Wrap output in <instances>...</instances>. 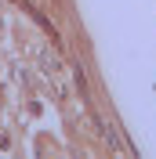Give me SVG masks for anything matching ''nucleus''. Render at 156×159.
<instances>
[{"instance_id":"nucleus-1","label":"nucleus","mask_w":156,"mask_h":159,"mask_svg":"<svg viewBox=\"0 0 156 159\" xmlns=\"http://www.w3.org/2000/svg\"><path fill=\"white\" fill-rule=\"evenodd\" d=\"M73 80H76V87H80V98L87 101V80H84V69H80V65L73 69Z\"/></svg>"}]
</instances>
